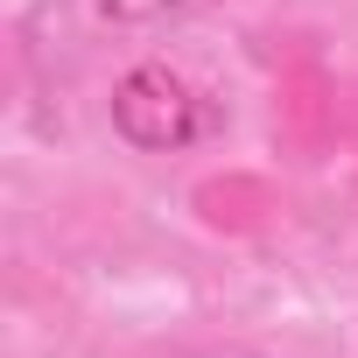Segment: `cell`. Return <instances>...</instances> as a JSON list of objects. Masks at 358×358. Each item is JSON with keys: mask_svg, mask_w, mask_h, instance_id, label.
<instances>
[{"mask_svg": "<svg viewBox=\"0 0 358 358\" xmlns=\"http://www.w3.org/2000/svg\"><path fill=\"white\" fill-rule=\"evenodd\" d=\"M106 120H113V134H120L127 148H141V155H183V148H197V141L218 127V106L176 71V64L148 57V64H134V71L113 78Z\"/></svg>", "mask_w": 358, "mask_h": 358, "instance_id": "obj_1", "label": "cell"}, {"mask_svg": "<svg viewBox=\"0 0 358 358\" xmlns=\"http://www.w3.org/2000/svg\"><path fill=\"white\" fill-rule=\"evenodd\" d=\"M211 0H64V15L78 36H148V29H169V22H190L204 15Z\"/></svg>", "mask_w": 358, "mask_h": 358, "instance_id": "obj_2", "label": "cell"}]
</instances>
